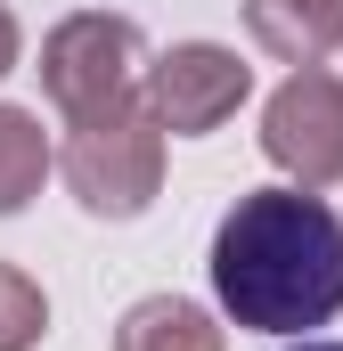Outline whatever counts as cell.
I'll list each match as a JSON object with an SVG mask.
<instances>
[{
    "label": "cell",
    "instance_id": "30bf717a",
    "mask_svg": "<svg viewBox=\"0 0 343 351\" xmlns=\"http://www.w3.org/2000/svg\"><path fill=\"white\" fill-rule=\"evenodd\" d=\"M16 49H25V33H16V8L0 0V74H16Z\"/></svg>",
    "mask_w": 343,
    "mask_h": 351
},
{
    "label": "cell",
    "instance_id": "ba28073f",
    "mask_svg": "<svg viewBox=\"0 0 343 351\" xmlns=\"http://www.w3.org/2000/svg\"><path fill=\"white\" fill-rule=\"evenodd\" d=\"M41 180H49V139H41V123H33L25 106H0V221L25 213V204L41 196Z\"/></svg>",
    "mask_w": 343,
    "mask_h": 351
},
{
    "label": "cell",
    "instance_id": "52a82bcc",
    "mask_svg": "<svg viewBox=\"0 0 343 351\" xmlns=\"http://www.w3.org/2000/svg\"><path fill=\"white\" fill-rule=\"evenodd\" d=\"M115 351H229V335L213 327L204 302H188V294H147V302L123 311Z\"/></svg>",
    "mask_w": 343,
    "mask_h": 351
},
{
    "label": "cell",
    "instance_id": "9c48e42d",
    "mask_svg": "<svg viewBox=\"0 0 343 351\" xmlns=\"http://www.w3.org/2000/svg\"><path fill=\"white\" fill-rule=\"evenodd\" d=\"M41 327H49V294H41L16 262H0V351H33Z\"/></svg>",
    "mask_w": 343,
    "mask_h": 351
},
{
    "label": "cell",
    "instance_id": "3957f363",
    "mask_svg": "<svg viewBox=\"0 0 343 351\" xmlns=\"http://www.w3.org/2000/svg\"><path fill=\"white\" fill-rule=\"evenodd\" d=\"M139 49H147L139 25L115 16V8H82L66 25H49V41H41V90H49V106L74 123L90 106L139 90Z\"/></svg>",
    "mask_w": 343,
    "mask_h": 351
},
{
    "label": "cell",
    "instance_id": "277c9868",
    "mask_svg": "<svg viewBox=\"0 0 343 351\" xmlns=\"http://www.w3.org/2000/svg\"><path fill=\"white\" fill-rule=\"evenodd\" d=\"M261 156L294 188H335L343 180V74L294 66L261 106Z\"/></svg>",
    "mask_w": 343,
    "mask_h": 351
},
{
    "label": "cell",
    "instance_id": "8992f818",
    "mask_svg": "<svg viewBox=\"0 0 343 351\" xmlns=\"http://www.w3.org/2000/svg\"><path fill=\"white\" fill-rule=\"evenodd\" d=\"M246 33L286 66H319L343 49V0H246Z\"/></svg>",
    "mask_w": 343,
    "mask_h": 351
},
{
    "label": "cell",
    "instance_id": "5b68a950",
    "mask_svg": "<svg viewBox=\"0 0 343 351\" xmlns=\"http://www.w3.org/2000/svg\"><path fill=\"white\" fill-rule=\"evenodd\" d=\"M246 90H254V66L237 49H221V41H172L164 58L147 66V106H156V123L172 139L221 131L246 106Z\"/></svg>",
    "mask_w": 343,
    "mask_h": 351
},
{
    "label": "cell",
    "instance_id": "8fae6325",
    "mask_svg": "<svg viewBox=\"0 0 343 351\" xmlns=\"http://www.w3.org/2000/svg\"><path fill=\"white\" fill-rule=\"evenodd\" d=\"M278 351H343V343H278Z\"/></svg>",
    "mask_w": 343,
    "mask_h": 351
},
{
    "label": "cell",
    "instance_id": "6da1fadb",
    "mask_svg": "<svg viewBox=\"0 0 343 351\" xmlns=\"http://www.w3.org/2000/svg\"><path fill=\"white\" fill-rule=\"evenodd\" d=\"M213 294L254 335H303L343 311V213L311 188H254L213 229Z\"/></svg>",
    "mask_w": 343,
    "mask_h": 351
},
{
    "label": "cell",
    "instance_id": "7a4b0ae2",
    "mask_svg": "<svg viewBox=\"0 0 343 351\" xmlns=\"http://www.w3.org/2000/svg\"><path fill=\"white\" fill-rule=\"evenodd\" d=\"M58 172H66V188L90 221H139L164 188V123H156L147 90H123V98L74 114Z\"/></svg>",
    "mask_w": 343,
    "mask_h": 351
}]
</instances>
